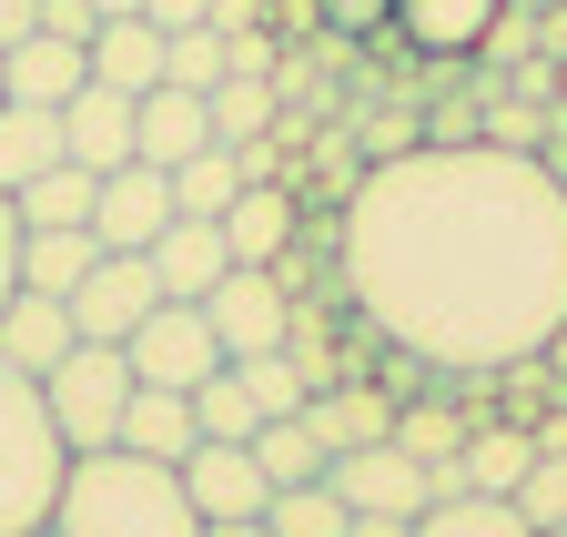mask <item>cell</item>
I'll return each mask as SVG.
<instances>
[{
  "label": "cell",
  "instance_id": "obj_5",
  "mask_svg": "<svg viewBox=\"0 0 567 537\" xmlns=\"http://www.w3.org/2000/svg\"><path fill=\"white\" fill-rule=\"evenodd\" d=\"M203 324H213V345H224V365H244V355H274L284 334H295V295H284L274 264H234V275L203 295Z\"/></svg>",
  "mask_w": 567,
  "mask_h": 537
},
{
  "label": "cell",
  "instance_id": "obj_20",
  "mask_svg": "<svg viewBox=\"0 0 567 537\" xmlns=\"http://www.w3.org/2000/svg\"><path fill=\"white\" fill-rule=\"evenodd\" d=\"M527 456H537V436H527V416H476L466 426V446H456V466H466V487H486V497H517V477H527Z\"/></svg>",
  "mask_w": 567,
  "mask_h": 537
},
{
  "label": "cell",
  "instance_id": "obj_36",
  "mask_svg": "<svg viewBox=\"0 0 567 537\" xmlns=\"http://www.w3.org/2000/svg\"><path fill=\"white\" fill-rule=\"evenodd\" d=\"M41 31H51V41H82V51H92L102 11H92V0H41Z\"/></svg>",
  "mask_w": 567,
  "mask_h": 537
},
{
  "label": "cell",
  "instance_id": "obj_12",
  "mask_svg": "<svg viewBox=\"0 0 567 537\" xmlns=\"http://www.w3.org/2000/svg\"><path fill=\"white\" fill-rule=\"evenodd\" d=\"M213 143V92H183V82H153L132 102V163H193Z\"/></svg>",
  "mask_w": 567,
  "mask_h": 537
},
{
  "label": "cell",
  "instance_id": "obj_37",
  "mask_svg": "<svg viewBox=\"0 0 567 537\" xmlns=\"http://www.w3.org/2000/svg\"><path fill=\"white\" fill-rule=\"evenodd\" d=\"M21 295V214H11V193H0V304Z\"/></svg>",
  "mask_w": 567,
  "mask_h": 537
},
{
  "label": "cell",
  "instance_id": "obj_33",
  "mask_svg": "<svg viewBox=\"0 0 567 537\" xmlns=\"http://www.w3.org/2000/svg\"><path fill=\"white\" fill-rule=\"evenodd\" d=\"M234 375L254 385V406H264V416H305V395H315V385H305V365L284 355V345H274V355H244Z\"/></svg>",
  "mask_w": 567,
  "mask_h": 537
},
{
  "label": "cell",
  "instance_id": "obj_30",
  "mask_svg": "<svg viewBox=\"0 0 567 537\" xmlns=\"http://www.w3.org/2000/svg\"><path fill=\"white\" fill-rule=\"evenodd\" d=\"M193 426H203V436H224V446H254L264 406H254V385H244L234 365H213V375L193 385Z\"/></svg>",
  "mask_w": 567,
  "mask_h": 537
},
{
  "label": "cell",
  "instance_id": "obj_40",
  "mask_svg": "<svg viewBox=\"0 0 567 537\" xmlns=\"http://www.w3.org/2000/svg\"><path fill=\"white\" fill-rule=\"evenodd\" d=\"M527 436H537V456H567V395H557V406H537V416H527Z\"/></svg>",
  "mask_w": 567,
  "mask_h": 537
},
{
  "label": "cell",
  "instance_id": "obj_17",
  "mask_svg": "<svg viewBox=\"0 0 567 537\" xmlns=\"http://www.w3.org/2000/svg\"><path fill=\"white\" fill-rule=\"evenodd\" d=\"M496 11H507V0H395V41H415V51L456 61V51L496 41Z\"/></svg>",
  "mask_w": 567,
  "mask_h": 537
},
{
  "label": "cell",
  "instance_id": "obj_48",
  "mask_svg": "<svg viewBox=\"0 0 567 537\" xmlns=\"http://www.w3.org/2000/svg\"><path fill=\"white\" fill-rule=\"evenodd\" d=\"M557 395H567V385H557Z\"/></svg>",
  "mask_w": 567,
  "mask_h": 537
},
{
  "label": "cell",
  "instance_id": "obj_42",
  "mask_svg": "<svg viewBox=\"0 0 567 537\" xmlns=\"http://www.w3.org/2000/svg\"><path fill=\"white\" fill-rule=\"evenodd\" d=\"M344 537H415V517H354Z\"/></svg>",
  "mask_w": 567,
  "mask_h": 537
},
{
  "label": "cell",
  "instance_id": "obj_7",
  "mask_svg": "<svg viewBox=\"0 0 567 537\" xmlns=\"http://www.w3.org/2000/svg\"><path fill=\"white\" fill-rule=\"evenodd\" d=\"M163 224H173V173L163 163H112V173H92V244L102 254H153Z\"/></svg>",
  "mask_w": 567,
  "mask_h": 537
},
{
  "label": "cell",
  "instance_id": "obj_22",
  "mask_svg": "<svg viewBox=\"0 0 567 537\" xmlns=\"http://www.w3.org/2000/svg\"><path fill=\"white\" fill-rule=\"evenodd\" d=\"M274 112H284L274 72H234V82H213V143H224V153H264Z\"/></svg>",
  "mask_w": 567,
  "mask_h": 537
},
{
  "label": "cell",
  "instance_id": "obj_2",
  "mask_svg": "<svg viewBox=\"0 0 567 537\" xmlns=\"http://www.w3.org/2000/svg\"><path fill=\"white\" fill-rule=\"evenodd\" d=\"M51 537H203V517L183 497V466L132 456V446H92L61 466Z\"/></svg>",
  "mask_w": 567,
  "mask_h": 537
},
{
  "label": "cell",
  "instance_id": "obj_43",
  "mask_svg": "<svg viewBox=\"0 0 567 537\" xmlns=\"http://www.w3.org/2000/svg\"><path fill=\"white\" fill-rule=\"evenodd\" d=\"M203 537H274L264 517H224V527H203Z\"/></svg>",
  "mask_w": 567,
  "mask_h": 537
},
{
  "label": "cell",
  "instance_id": "obj_32",
  "mask_svg": "<svg viewBox=\"0 0 567 537\" xmlns=\"http://www.w3.org/2000/svg\"><path fill=\"white\" fill-rule=\"evenodd\" d=\"M163 82H183V92L234 82V41H224V31H173V41H163Z\"/></svg>",
  "mask_w": 567,
  "mask_h": 537
},
{
  "label": "cell",
  "instance_id": "obj_15",
  "mask_svg": "<svg viewBox=\"0 0 567 537\" xmlns=\"http://www.w3.org/2000/svg\"><path fill=\"white\" fill-rule=\"evenodd\" d=\"M61 163H82V173H112V163H132V92H112V82H82L61 102Z\"/></svg>",
  "mask_w": 567,
  "mask_h": 537
},
{
  "label": "cell",
  "instance_id": "obj_9",
  "mask_svg": "<svg viewBox=\"0 0 567 537\" xmlns=\"http://www.w3.org/2000/svg\"><path fill=\"white\" fill-rule=\"evenodd\" d=\"M324 487L354 507V517H415L425 497H436V487H425V466L385 436V446H344L334 466H324Z\"/></svg>",
  "mask_w": 567,
  "mask_h": 537
},
{
  "label": "cell",
  "instance_id": "obj_46",
  "mask_svg": "<svg viewBox=\"0 0 567 537\" xmlns=\"http://www.w3.org/2000/svg\"><path fill=\"white\" fill-rule=\"evenodd\" d=\"M547 537H567V527H547Z\"/></svg>",
  "mask_w": 567,
  "mask_h": 537
},
{
  "label": "cell",
  "instance_id": "obj_13",
  "mask_svg": "<svg viewBox=\"0 0 567 537\" xmlns=\"http://www.w3.org/2000/svg\"><path fill=\"white\" fill-rule=\"evenodd\" d=\"M234 275V244H224V224H203V214H173L163 234H153V285L173 295V304H203L213 285Z\"/></svg>",
  "mask_w": 567,
  "mask_h": 537
},
{
  "label": "cell",
  "instance_id": "obj_19",
  "mask_svg": "<svg viewBox=\"0 0 567 537\" xmlns=\"http://www.w3.org/2000/svg\"><path fill=\"white\" fill-rule=\"evenodd\" d=\"M122 446H132V456H163V466H183V456L203 446V426H193V395H173V385H132V406H122Z\"/></svg>",
  "mask_w": 567,
  "mask_h": 537
},
{
  "label": "cell",
  "instance_id": "obj_41",
  "mask_svg": "<svg viewBox=\"0 0 567 537\" xmlns=\"http://www.w3.org/2000/svg\"><path fill=\"white\" fill-rule=\"evenodd\" d=\"M31 31H41V0H0V51L31 41Z\"/></svg>",
  "mask_w": 567,
  "mask_h": 537
},
{
  "label": "cell",
  "instance_id": "obj_44",
  "mask_svg": "<svg viewBox=\"0 0 567 537\" xmlns=\"http://www.w3.org/2000/svg\"><path fill=\"white\" fill-rule=\"evenodd\" d=\"M92 11H102V21H142V0H92Z\"/></svg>",
  "mask_w": 567,
  "mask_h": 537
},
{
  "label": "cell",
  "instance_id": "obj_26",
  "mask_svg": "<svg viewBox=\"0 0 567 537\" xmlns=\"http://www.w3.org/2000/svg\"><path fill=\"white\" fill-rule=\"evenodd\" d=\"M254 466H264V487H315L334 456H324V436L305 416H264L254 426Z\"/></svg>",
  "mask_w": 567,
  "mask_h": 537
},
{
  "label": "cell",
  "instance_id": "obj_16",
  "mask_svg": "<svg viewBox=\"0 0 567 537\" xmlns=\"http://www.w3.org/2000/svg\"><path fill=\"white\" fill-rule=\"evenodd\" d=\"M71 345H82V324H71V304H61V295H31V285H21L11 304H0V365H21L31 385H41Z\"/></svg>",
  "mask_w": 567,
  "mask_h": 537
},
{
  "label": "cell",
  "instance_id": "obj_4",
  "mask_svg": "<svg viewBox=\"0 0 567 537\" xmlns=\"http://www.w3.org/2000/svg\"><path fill=\"white\" fill-rule=\"evenodd\" d=\"M41 406H51V436H61L71 456H92V446H122L132 355H122V345H71V355L41 375Z\"/></svg>",
  "mask_w": 567,
  "mask_h": 537
},
{
  "label": "cell",
  "instance_id": "obj_45",
  "mask_svg": "<svg viewBox=\"0 0 567 537\" xmlns=\"http://www.w3.org/2000/svg\"><path fill=\"white\" fill-rule=\"evenodd\" d=\"M0 102H11V61H0Z\"/></svg>",
  "mask_w": 567,
  "mask_h": 537
},
{
  "label": "cell",
  "instance_id": "obj_38",
  "mask_svg": "<svg viewBox=\"0 0 567 537\" xmlns=\"http://www.w3.org/2000/svg\"><path fill=\"white\" fill-rule=\"evenodd\" d=\"M142 21H153L163 41H173V31H203V0H142Z\"/></svg>",
  "mask_w": 567,
  "mask_h": 537
},
{
  "label": "cell",
  "instance_id": "obj_39",
  "mask_svg": "<svg viewBox=\"0 0 567 537\" xmlns=\"http://www.w3.org/2000/svg\"><path fill=\"white\" fill-rule=\"evenodd\" d=\"M334 11V31H375V21H395V0H324Z\"/></svg>",
  "mask_w": 567,
  "mask_h": 537
},
{
  "label": "cell",
  "instance_id": "obj_23",
  "mask_svg": "<svg viewBox=\"0 0 567 537\" xmlns=\"http://www.w3.org/2000/svg\"><path fill=\"white\" fill-rule=\"evenodd\" d=\"M415 537H537V527L517 517V497L456 487V497H425V507H415Z\"/></svg>",
  "mask_w": 567,
  "mask_h": 537
},
{
  "label": "cell",
  "instance_id": "obj_47",
  "mask_svg": "<svg viewBox=\"0 0 567 537\" xmlns=\"http://www.w3.org/2000/svg\"><path fill=\"white\" fill-rule=\"evenodd\" d=\"M31 537H51V527H31Z\"/></svg>",
  "mask_w": 567,
  "mask_h": 537
},
{
  "label": "cell",
  "instance_id": "obj_34",
  "mask_svg": "<svg viewBox=\"0 0 567 537\" xmlns=\"http://www.w3.org/2000/svg\"><path fill=\"white\" fill-rule=\"evenodd\" d=\"M517 517L547 537V527H567V456H527V477H517Z\"/></svg>",
  "mask_w": 567,
  "mask_h": 537
},
{
  "label": "cell",
  "instance_id": "obj_27",
  "mask_svg": "<svg viewBox=\"0 0 567 537\" xmlns=\"http://www.w3.org/2000/svg\"><path fill=\"white\" fill-rule=\"evenodd\" d=\"M466 426H476V416H466V406H446L436 385H415L405 406H395V446H405L415 466H446V456L466 446Z\"/></svg>",
  "mask_w": 567,
  "mask_h": 537
},
{
  "label": "cell",
  "instance_id": "obj_8",
  "mask_svg": "<svg viewBox=\"0 0 567 537\" xmlns=\"http://www.w3.org/2000/svg\"><path fill=\"white\" fill-rule=\"evenodd\" d=\"M61 304H71V324H82V345H122V334L163 304V285H153V254H102L92 275L61 295Z\"/></svg>",
  "mask_w": 567,
  "mask_h": 537
},
{
  "label": "cell",
  "instance_id": "obj_1",
  "mask_svg": "<svg viewBox=\"0 0 567 537\" xmlns=\"http://www.w3.org/2000/svg\"><path fill=\"white\" fill-rule=\"evenodd\" d=\"M334 295L436 385H496L567 324V183L507 143H415L334 204Z\"/></svg>",
  "mask_w": 567,
  "mask_h": 537
},
{
  "label": "cell",
  "instance_id": "obj_35",
  "mask_svg": "<svg viewBox=\"0 0 567 537\" xmlns=\"http://www.w3.org/2000/svg\"><path fill=\"white\" fill-rule=\"evenodd\" d=\"M203 31H224V41H244V31H274V0H203Z\"/></svg>",
  "mask_w": 567,
  "mask_h": 537
},
{
  "label": "cell",
  "instance_id": "obj_10",
  "mask_svg": "<svg viewBox=\"0 0 567 537\" xmlns=\"http://www.w3.org/2000/svg\"><path fill=\"white\" fill-rule=\"evenodd\" d=\"M213 224H224L234 264H284V254H295V234H305V193L284 183V173H264V183H244Z\"/></svg>",
  "mask_w": 567,
  "mask_h": 537
},
{
  "label": "cell",
  "instance_id": "obj_25",
  "mask_svg": "<svg viewBox=\"0 0 567 537\" xmlns=\"http://www.w3.org/2000/svg\"><path fill=\"white\" fill-rule=\"evenodd\" d=\"M102 264V244H92V224H51V234H21V285L31 295H71Z\"/></svg>",
  "mask_w": 567,
  "mask_h": 537
},
{
  "label": "cell",
  "instance_id": "obj_24",
  "mask_svg": "<svg viewBox=\"0 0 567 537\" xmlns=\"http://www.w3.org/2000/svg\"><path fill=\"white\" fill-rule=\"evenodd\" d=\"M61 163V112L41 102H0V193H21L31 173Z\"/></svg>",
  "mask_w": 567,
  "mask_h": 537
},
{
  "label": "cell",
  "instance_id": "obj_3",
  "mask_svg": "<svg viewBox=\"0 0 567 537\" xmlns=\"http://www.w3.org/2000/svg\"><path fill=\"white\" fill-rule=\"evenodd\" d=\"M61 466H71V446L51 436L41 385H31L21 365H0V537H31V527H51Z\"/></svg>",
  "mask_w": 567,
  "mask_h": 537
},
{
  "label": "cell",
  "instance_id": "obj_6",
  "mask_svg": "<svg viewBox=\"0 0 567 537\" xmlns=\"http://www.w3.org/2000/svg\"><path fill=\"white\" fill-rule=\"evenodd\" d=\"M122 355H132V385H173V395H193L213 365H224V345H213V324H203V304H173V295L122 334Z\"/></svg>",
  "mask_w": 567,
  "mask_h": 537
},
{
  "label": "cell",
  "instance_id": "obj_21",
  "mask_svg": "<svg viewBox=\"0 0 567 537\" xmlns=\"http://www.w3.org/2000/svg\"><path fill=\"white\" fill-rule=\"evenodd\" d=\"M92 82H112V92L142 102V92L163 82V31L153 21H102L92 31Z\"/></svg>",
  "mask_w": 567,
  "mask_h": 537
},
{
  "label": "cell",
  "instance_id": "obj_28",
  "mask_svg": "<svg viewBox=\"0 0 567 537\" xmlns=\"http://www.w3.org/2000/svg\"><path fill=\"white\" fill-rule=\"evenodd\" d=\"M11 214H21V234H51V224H92V173H82V163H51V173H31V183L11 193Z\"/></svg>",
  "mask_w": 567,
  "mask_h": 537
},
{
  "label": "cell",
  "instance_id": "obj_31",
  "mask_svg": "<svg viewBox=\"0 0 567 537\" xmlns=\"http://www.w3.org/2000/svg\"><path fill=\"white\" fill-rule=\"evenodd\" d=\"M264 527H274V537H344L354 507L315 477V487H274V497H264Z\"/></svg>",
  "mask_w": 567,
  "mask_h": 537
},
{
  "label": "cell",
  "instance_id": "obj_11",
  "mask_svg": "<svg viewBox=\"0 0 567 537\" xmlns=\"http://www.w3.org/2000/svg\"><path fill=\"white\" fill-rule=\"evenodd\" d=\"M183 497H193V517L203 527H224V517H264V466H254V446H224V436H203L193 456H183Z\"/></svg>",
  "mask_w": 567,
  "mask_h": 537
},
{
  "label": "cell",
  "instance_id": "obj_14",
  "mask_svg": "<svg viewBox=\"0 0 567 537\" xmlns=\"http://www.w3.org/2000/svg\"><path fill=\"white\" fill-rule=\"evenodd\" d=\"M305 426L324 436V456H344V446H385V436H395V395H385L375 375H334V385L305 395Z\"/></svg>",
  "mask_w": 567,
  "mask_h": 537
},
{
  "label": "cell",
  "instance_id": "obj_29",
  "mask_svg": "<svg viewBox=\"0 0 567 537\" xmlns=\"http://www.w3.org/2000/svg\"><path fill=\"white\" fill-rule=\"evenodd\" d=\"M244 183H254V173H244V153L203 143L193 163H173V214H203V224H213V214H224V204H234Z\"/></svg>",
  "mask_w": 567,
  "mask_h": 537
},
{
  "label": "cell",
  "instance_id": "obj_18",
  "mask_svg": "<svg viewBox=\"0 0 567 537\" xmlns=\"http://www.w3.org/2000/svg\"><path fill=\"white\" fill-rule=\"evenodd\" d=\"M0 61H11V102H41V112H61L71 92H82V82H92V51H82V41H51V31H31V41H11V51H0Z\"/></svg>",
  "mask_w": 567,
  "mask_h": 537
}]
</instances>
